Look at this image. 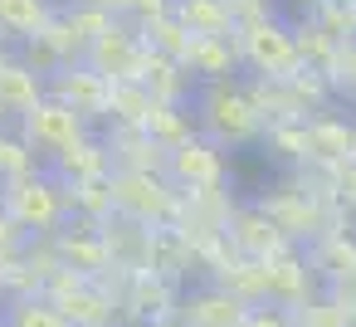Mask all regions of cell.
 Instances as JSON below:
<instances>
[{
  "label": "cell",
  "mask_w": 356,
  "mask_h": 327,
  "mask_svg": "<svg viewBox=\"0 0 356 327\" xmlns=\"http://www.w3.org/2000/svg\"><path fill=\"white\" fill-rule=\"evenodd\" d=\"M15 132L25 137V147L35 152V157H44V166L59 157V152H69L74 142H83L88 137V118L79 113V108H69L64 98H40L20 122H15Z\"/></svg>",
  "instance_id": "obj_5"
},
{
  "label": "cell",
  "mask_w": 356,
  "mask_h": 327,
  "mask_svg": "<svg viewBox=\"0 0 356 327\" xmlns=\"http://www.w3.org/2000/svg\"><path fill=\"white\" fill-rule=\"evenodd\" d=\"M337 200L356 205V161H337Z\"/></svg>",
  "instance_id": "obj_30"
},
{
  "label": "cell",
  "mask_w": 356,
  "mask_h": 327,
  "mask_svg": "<svg viewBox=\"0 0 356 327\" xmlns=\"http://www.w3.org/2000/svg\"><path fill=\"white\" fill-rule=\"evenodd\" d=\"M234 45H239V64L254 69L259 79L268 83H288L302 74V49H298V25L278 20V15H264V20H249L234 30Z\"/></svg>",
  "instance_id": "obj_3"
},
{
  "label": "cell",
  "mask_w": 356,
  "mask_h": 327,
  "mask_svg": "<svg viewBox=\"0 0 356 327\" xmlns=\"http://www.w3.org/2000/svg\"><path fill=\"white\" fill-rule=\"evenodd\" d=\"M181 69H186L195 83L234 79V69H239V45H234V40H205V35H191V49H186Z\"/></svg>",
  "instance_id": "obj_16"
},
{
  "label": "cell",
  "mask_w": 356,
  "mask_h": 327,
  "mask_svg": "<svg viewBox=\"0 0 356 327\" xmlns=\"http://www.w3.org/2000/svg\"><path fill=\"white\" fill-rule=\"evenodd\" d=\"M351 20H356V0H351Z\"/></svg>",
  "instance_id": "obj_35"
},
{
  "label": "cell",
  "mask_w": 356,
  "mask_h": 327,
  "mask_svg": "<svg viewBox=\"0 0 356 327\" xmlns=\"http://www.w3.org/2000/svg\"><path fill=\"white\" fill-rule=\"evenodd\" d=\"M225 244L244 259H273L278 249H288V239L273 230V220L259 210V205H239L225 225Z\"/></svg>",
  "instance_id": "obj_14"
},
{
  "label": "cell",
  "mask_w": 356,
  "mask_h": 327,
  "mask_svg": "<svg viewBox=\"0 0 356 327\" xmlns=\"http://www.w3.org/2000/svg\"><path fill=\"white\" fill-rule=\"evenodd\" d=\"M142 132H147L161 152H171V147H181V142L195 137V118H191V108H181V103H156V108L147 113Z\"/></svg>",
  "instance_id": "obj_20"
},
{
  "label": "cell",
  "mask_w": 356,
  "mask_h": 327,
  "mask_svg": "<svg viewBox=\"0 0 356 327\" xmlns=\"http://www.w3.org/2000/svg\"><path fill=\"white\" fill-rule=\"evenodd\" d=\"M327 83L356 98V40L337 49V59H332V69H327Z\"/></svg>",
  "instance_id": "obj_27"
},
{
  "label": "cell",
  "mask_w": 356,
  "mask_h": 327,
  "mask_svg": "<svg viewBox=\"0 0 356 327\" xmlns=\"http://www.w3.org/2000/svg\"><path fill=\"white\" fill-rule=\"evenodd\" d=\"M307 264H312L317 283L337 288V283H346V278L356 273V239H351L346 230H327L322 239H312V249H307Z\"/></svg>",
  "instance_id": "obj_17"
},
{
  "label": "cell",
  "mask_w": 356,
  "mask_h": 327,
  "mask_svg": "<svg viewBox=\"0 0 356 327\" xmlns=\"http://www.w3.org/2000/svg\"><path fill=\"white\" fill-rule=\"evenodd\" d=\"M244 327H298L293 322V308H278V303H254Z\"/></svg>",
  "instance_id": "obj_28"
},
{
  "label": "cell",
  "mask_w": 356,
  "mask_h": 327,
  "mask_svg": "<svg viewBox=\"0 0 356 327\" xmlns=\"http://www.w3.org/2000/svg\"><path fill=\"white\" fill-rule=\"evenodd\" d=\"M147 59H152V49H147L137 35H127L122 25H113L103 40H93V45L83 49V64H88L93 74H103L108 83H142Z\"/></svg>",
  "instance_id": "obj_7"
},
{
  "label": "cell",
  "mask_w": 356,
  "mask_h": 327,
  "mask_svg": "<svg viewBox=\"0 0 356 327\" xmlns=\"http://www.w3.org/2000/svg\"><path fill=\"white\" fill-rule=\"evenodd\" d=\"M40 98H49V79L35 74L25 59H6L0 64V132L10 122H20Z\"/></svg>",
  "instance_id": "obj_13"
},
{
  "label": "cell",
  "mask_w": 356,
  "mask_h": 327,
  "mask_svg": "<svg viewBox=\"0 0 356 327\" xmlns=\"http://www.w3.org/2000/svg\"><path fill=\"white\" fill-rule=\"evenodd\" d=\"M113 210L142 230H166L176 215V186L166 171H113Z\"/></svg>",
  "instance_id": "obj_4"
},
{
  "label": "cell",
  "mask_w": 356,
  "mask_h": 327,
  "mask_svg": "<svg viewBox=\"0 0 356 327\" xmlns=\"http://www.w3.org/2000/svg\"><path fill=\"white\" fill-rule=\"evenodd\" d=\"M156 108V98L142 88V83H113V103H108V118L118 127H142L147 113Z\"/></svg>",
  "instance_id": "obj_24"
},
{
  "label": "cell",
  "mask_w": 356,
  "mask_h": 327,
  "mask_svg": "<svg viewBox=\"0 0 356 327\" xmlns=\"http://www.w3.org/2000/svg\"><path fill=\"white\" fill-rule=\"evenodd\" d=\"M229 176V161H225V147L205 142L200 132L181 147L166 152V181L176 191H220Z\"/></svg>",
  "instance_id": "obj_6"
},
{
  "label": "cell",
  "mask_w": 356,
  "mask_h": 327,
  "mask_svg": "<svg viewBox=\"0 0 356 327\" xmlns=\"http://www.w3.org/2000/svg\"><path fill=\"white\" fill-rule=\"evenodd\" d=\"M0 327H6V303H0Z\"/></svg>",
  "instance_id": "obj_33"
},
{
  "label": "cell",
  "mask_w": 356,
  "mask_h": 327,
  "mask_svg": "<svg viewBox=\"0 0 356 327\" xmlns=\"http://www.w3.org/2000/svg\"><path fill=\"white\" fill-rule=\"evenodd\" d=\"M176 317L186 322V327H244V317H249V303L239 298V293H229L225 283H195V288H186L181 293V308H176Z\"/></svg>",
  "instance_id": "obj_9"
},
{
  "label": "cell",
  "mask_w": 356,
  "mask_h": 327,
  "mask_svg": "<svg viewBox=\"0 0 356 327\" xmlns=\"http://www.w3.org/2000/svg\"><path fill=\"white\" fill-rule=\"evenodd\" d=\"M49 93L64 98L69 108H79L88 122H93V118H108V103H113V83H108L103 74H93L83 59H79V64H64V69L49 79Z\"/></svg>",
  "instance_id": "obj_11"
},
{
  "label": "cell",
  "mask_w": 356,
  "mask_h": 327,
  "mask_svg": "<svg viewBox=\"0 0 356 327\" xmlns=\"http://www.w3.org/2000/svg\"><path fill=\"white\" fill-rule=\"evenodd\" d=\"M351 161H356V142H351Z\"/></svg>",
  "instance_id": "obj_36"
},
{
  "label": "cell",
  "mask_w": 356,
  "mask_h": 327,
  "mask_svg": "<svg viewBox=\"0 0 356 327\" xmlns=\"http://www.w3.org/2000/svg\"><path fill=\"white\" fill-rule=\"evenodd\" d=\"M30 171H40V157L25 147V137L15 127H6L0 132V186L15 181V176H30Z\"/></svg>",
  "instance_id": "obj_26"
},
{
  "label": "cell",
  "mask_w": 356,
  "mask_h": 327,
  "mask_svg": "<svg viewBox=\"0 0 356 327\" xmlns=\"http://www.w3.org/2000/svg\"><path fill=\"white\" fill-rule=\"evenodd\" d=\"M293 322H298V327H356V317H351L332 293H317V298H307L302 308H293Z\"/></svg>",
  "instance_id": "obj_25"
},
{
  "label": "cell",
  "mask_w": 356,
  "mask_h": 327,
  "mask_svg": "<svg viewBox=\"0 0 356 327\" xmlns=\"http://www.w3.org/2000/svg\"><path fill=\"white\" fill-rule=\"evenodd\" d=\"M6 59H10V54H6V49H0V64H6Z\"/></svg>",
  "instance_id": "obj_34"
},
{
  "label": "cell",
  "mask_w": 356,
  "mask_h": 327,
  "mask_svg": "<svg viewBox=\"0 0 356 327\" xmlns=\"http://www.w3.org/2000/svg\"><path fill=\"white\" fill-rule=\"evenodd\" d=\"M142 88L156 98V103H181L191 88H195V79L176 64V59H166V54H152L147 59V69H142Z\"/></svg>",
  "instance_id": "obj_21"
},
{
  "label": "cell",
  "mask_w": 356,
  "mask_h": 327,
  "mask_svg": "<svg viewBox=\"0 0 356 327\" xmlns=\"http://www.w3.org/2000/svg\"><path fill=\"white\" fill-rule=\"evenodd\" d=\"M25 244H30V234H25V230L6 215V205H0V259H15Z\"/></svg>",
  "instance_id": "obj_29"
},
{
  "label": "cell",
  "mask_w": 356,
  "mask_h": 327,
  "mask_svg": "<svg viewBox=\"0 0 356 327\" xmlns=\"http://www.w3.org/2000/svg\"><path fill=\"white\" fill-rule=\"evenodd\" d=\"M0 303H6V259H0Z\"/></svg>",
  "instance_id": "obj_31"
},
{
  "label": "cell",
  "mask_w": 356,
  "mask_h": 327,
  "mask_svg": "<svg viewBox=\"0 0 356 327\" xmlns=\"http://www.w3.org/2000/svg\"><path fill=\"white\" fill-rule=\"evenodd\" d=\"M176 308H181V288H176V283H166V278H156V273H137L132 288H127V298H122V322H132V327H156V322L176 317Z\"/></svg>",
  "instance_id": "obj_12"
},
{
  "label": "cell",
  "mask_w": 356,
  "mask_h": 327,
  "mask_svg": "<svg viewBox=\"0 0 356 327\" xmlns=\"http://www.w3.org/2000/svg\"><path fill=\"white\" fill-rule=\"evenodd\" d=\"M195 132L215 147H249L264 137V113L259 103L249 98V83L244 79H215V83H200L195 88Z\"/></svg>",
  "instance_id": "obj_1"
},
{
  "label": "cell",
  "mask_w": 356,
  "mask_h": 327,
  "mask_svg": "<svg viewBox=\"0 0 356 327\" xmlns=\"http://www.w3.org/2000/svg\"><path fill=\"white\" fill-rule=\"evenodd\" d=\"M49 171L64 181V186H83V181H103V176H113V147L103 142V137H83V142H74L69 152H59L54 161H49Z\"/></svg>",
  "instance_id": "obj_15"
},
{
  "label": "cell",
  "mask_w": 356,
  "mask_h": 327,
  "mask_svg": "<svg viewBox=\"0 0 356 327\" xmlns=\"http://www.w3.org/2000/svg\"><path fill=\"white\" fill-rule=\"evenodd\" d=\"M171 15L205 40H234V15L225 0H171Z\"/></svg>",
  "instance_id": "obj_19"
},
{
  "label": "cell",
  "mask_w": 356,
  "mask_h": 327,
  "mask_svg": "<svg viewBox=\"0 0 356 327\" xmlns=\"http://www.w3.org/2000/svg\"><path fill=\"white\" fill-rule=\"evenodd\" d=\"M0 205H6V215L30 234V239H54L59 230L74 225V205H69V186L40 166L30 176H15L0 186Z\"/></svg>",
  "instance_id": "obj_2"
},
{
  "label": "cell",
  "mask_w": 356,
  "mask_h": 327,
  "mask_svg": "<svg viewBox=\"0 0 356 327\" xmlns=\"http://www.w3.org/2000/svg\"><path fill=\"white\" fill-rule=\"evenodd\" d=\"M59 15H64V25L74 30V40H79L83 49H88L93 40H103V35L118 25V15H113V10H103V6H93V0H69Z\"/></svg>",
  "instance_id": "obj_23"
},
{
  "label": "cell",
  "mask_w": 356,
  "mask_h": 327,
  "mask_svg": "<svg viewBox=\"0 0 356 327\" xmlns=\"http://www.w3.org/2000/svg\"><path fill=\"white\" fill-rule=\"evenodd\" d=\"M307 298H317V273H312L307 254H298V244H288L273 259H264V303L302 308Z\"/></svg>",
  "instance_id": "obj_8"
},
{
  "label": "cell",
  "mask_w": 356,
  "mask_h": 327,
  "mask_svg": "<svg viewBox=\"0 0 356 327\" xmlns=\"http://www.w3.org/2000/svg\"><path fill=\"white\" fill-rule=\"evenodd\" d=\"M6 327H74L44 293H20V298H6Z\"/></svg>",
  "instance_id": "obj_22"
},
{
  "label": "cell",
  "mask_w": 356,
  "mask_h": 327,
  "mask_svg": "<svg viewBox=\"0 0 356 327\" xmlns=\"http://www.w3.org/2000/svg\"><path fill=\"white\" fill-rule=\"evenodd\" d=\"M59 15L54 0H0V45H30Z\"/></svg>",
  "instance_id": "obj_18"
},
{
  "label": "cell",
  "mask_w": 356,
  "mask_h": 327,
  "mask_svg": "<svg viewBox=\"0 0 356 327\" xmlns=\"http://www.w3.org/2000/svg\"><path fill=\"white\" fill-rule=\"evenodd\" d=\"M259 210L273 220V230H278L288 244H312V239L327 234V215H322V205H317L312 196H298V191H288V196H264Z\"/></svg>",
  "instance_id": "obj_10"
},
{
  "label": "cell",
  "mask_w": 356,
  "mask_h": 327,
  "mask_svg": "<svg viewBox=\"0 0 356 327\" xmlns=\"http://www.w3.org/2000/svg\"><path fill=\"white\" fill-rule=\"evenodd\" d=\"M156 327H186V322H181V317H166V322H156Z\"/></svg>",
  "instance_id": "obj_32"
}]
</instances>
